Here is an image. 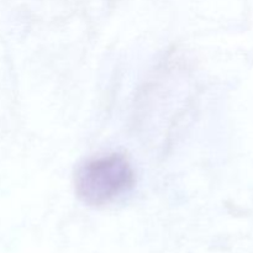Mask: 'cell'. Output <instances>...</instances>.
<instances>
[{"mask_svg": "<svg viewBox=\"0 0 253 253\" xmlns=\"http://www.w3.org/2000/svg\"><path fill=\"white\" fill-rule=\"evenodd\" d=\"M135 185V172L127 158L119 153L91 158L79 167L76 193L91 207H101L130 192Z\"/></svg>", "mask_w": 253, "mask_h": 253, "instance_id": "cell-1", "label": "cell"}]
</instances>
